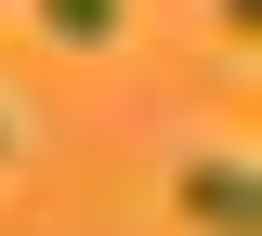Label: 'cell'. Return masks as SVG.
<instances>
[{
  "label": "cell",
  "mask_w": 262,
  "mask_h": 236,
  "mask_svg": "<svg viewBox=\"0 0 262 236\" xmlns=\"http://www.w3.org/2000/svg\"><path fill=\"white\" fill-rule=\"evenodd\" d=\"M170 210L196 236H262V158H184L170 170Z\"/></svg>",
  "instance_id": "6da1fadb"
},
{
  "label": "cell",
  "mask_w": 262,
  "mask_h": 236,
  "mask_svg": "<svg viewBox=\"0 0 262 236\" xmlns=\"http://www.w3.org/2000/svg\"><path fill=\"white\" fill-rule=\"evenodd\" d=\"M0 158H13V118H0Z\"/></svg>",
  "instance_id": "277c9868"
},
{
  "label": "cell",
  "mask_w": 262,
  "mask_h": 236,
  "mask_svg": "<svg viewBox=\"0 0 262 236\" xmlns=\"http://www.w3.org/2000/svg\"><path fill=\"white\" fill-rule=\"evenodd\" d=\"M223 13V39H262V0H210Z\"/></svg>",
  "instance_id": "3957f363"
},
{
  "label": "cell",
  "mask_w": 262,
  "mask_h": 236,
  "mask_svg": "<svg viewBox=\"0 0 262 236\" xmlns=\"http://www.w3.org/2000/svg\"><path fill=\"white\" fill-rule=\"evenodd\" d=\"M39 27H53L66 53H105V39H118V0H39Z\"/></svg>",
  "instance_id": "7a4b0ae2"
}]
</instances>
